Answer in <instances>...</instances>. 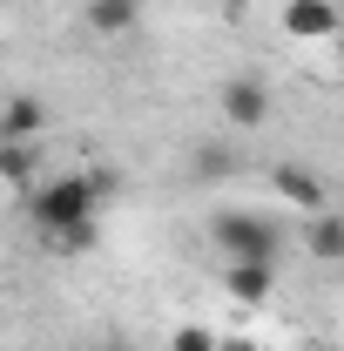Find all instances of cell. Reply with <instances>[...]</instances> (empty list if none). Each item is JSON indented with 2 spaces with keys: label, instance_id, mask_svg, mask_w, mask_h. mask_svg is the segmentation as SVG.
<instances>
[{
  "label": "cell",
  "instance_id": "4",
  "mask_svg": "<svg viewBox=\"0 0 344 351\" xmlns=\"http://www.w3.org/2000/svg\"><path fill=\"white\" fill-rule=\"evenodd\" d=\"M284 34L291 41H331L338 34V7L331 0H284Z\"/></svg>",
  "mask_w": 344,
  "mask_h": 351
},
{
  "label": "cell",
  "instance_id": "5",
  "mask_svg": "<svg viewBox=\"0 0 344 351\" xmlns=\"http://www.w3.org/2000/svg\"><path fill=\"white\" fill-rule=\"evenodd\" d=\"M41 129H47L41 95H7L0 101V142H41Z\"/></svg>",
  "mask_w": 344,
  "mask_h": 351
},
{
  "label": "cell",
  "instance_id": "1",
  "mask_svg": "<svg viewBox=\"0 0 344 351\" xmlns=\"http://www.w3.org/2000/svg\"><path fill=\"white\" fill-rule=\"evenodd\" d=\"M108 196H115V169H75V176L34 182V189L21 196V210H27V223H34L41 237H68V230H88Z\"/></svg>",
  "mask_w": 344,
  "mask_h": 351
},
{
  "label": "cell",
  "instance_id": "12",
  "mask_svg": "<svg viewBox=\"0 0 344 351\" xmlns=\"http://www.w3.org/2000/svg\"><path fill=\"white\" fill-rule=\"evenodd\" d=\"M169 351H216V331H210V324H175Z\"/></svg>",
  "mask_w": 344,
  "mask_h": 351
},
{
  "label": "cell",
  "instance_id": "13",
  "mask_svg": "<svg viewBox=\"0 0 344 351\" xmlns=\"http://www.w3.org/2000/svg\"><path fill=\"white\" fill-rule=\"evenodd\" d=\"M216 351H257L250 338H216Z\"/></svg>",
  "mask_w": 344,
  "mask_h": 351
},
{
  "label": "cell",
  "instance_id": "7",
  "mask_svg": "<svg viewBox=\"0 0 344 351\" xmlns=\"http://www.w3.org/2000/svg\"><path fill=\"white\" fill-rule=\"evenodd\" d=\"M0 182L14 196H27L41 182V142H0Z\"/></svg>",
  "mask_w": 344,
  "mask_h": 351
},
{
  "label": "cell",
  "instance_id": "8",
  "mask_svg": "<svg viewBox=\"0 0 344 351\" xmlns=\"http://www.w3.org/2000/svg\"><path fill=\"white\" fill-rule=\"evenodd\" d=\"M236 169H243V149H236V142H203V149L189 156V176H196V182H230Z\"/></svg>",
  "mask_w": 344,
  "mask_h": 351
},
{
  "label": "cell",
  "instance_id": "11",
  "mask_svg": "<svg viewBox=\"0 0 344 351\" xmlns=\"http://www.w3.org/2000/svg\"><path fill=\"white\" fill-rule=\"evenodd\" d=\"M142 21V0H88V27L95 34H129Z\"/></svg>",
  "mask_w": 344,
  "mask_h": 351
},
{
  "label": "cell",
  "instance_id": "15",
  "mask_svg": "<svg viewBox=\"0 0 344 351\" xmlns=\"http://www.w3.org/2000/svg\"><path fill=\"white\" fill-rule=\"evenodd\" d=\"M115 351H135V345H115Z\"/></svg>",
  "mask_w": 344,
  "mask_h": 351
},
{
  "label": "cell",
  "instance_id": "14",
  "mask_svg": "<svg viewBox=\"0 0 344 351\" xmlns=\"http://www.w3.org/2000/svg\"><path fill=\"white\" fill-rule=\"evenodd\" d=\"M223 7H230V14H243V7H250V0H223Z\"/></svg>",
  "mask_w": 344,
  "mask_h": 351
},
{
  "label": "cell",
  "instance_id": "3",
  "mask_svg": "<svg viewBox=\"0 0 344 351\" xmlns=\"http://www.w3.org/2000/svg\"><path fill=\"white\" fill-rule=\"evenodd\" d=\"M223 115L236 122V135L263 129V122H270V88H263V82H250V75H236V82L223 88Z\"/></svg>",
  "mask_w": 344,
  "mask_h": 351
},
{
  "label": "cell",
  "instance_id": "10",
  "mask_svg": "<svg viewBox=\"0 0 344 351\" xmlns=\"http://www.w3.org/2000/svg\"><path fill=\"white\" fill-rule=\"evenodd\" d=\"M223 284H230V298H236V304H263V298H270V284H277V263H230V270H223Z\"/></svg>",
  "mask_w": 344,
  "mask_h": 351
},
{
  "label": "cell",
  "instance_id": "6",
  "mask_svg": "<svg viewBox=\"0 0 344 351\" xmlns=\"http://www.w3.org/2000/svg\"><path fill=\"white\" fill-rule=\"evenodd\" d=\"M270 182H277V196H284V203H297V210H324V203H331L324 176L310 169V162H277Z\"/></svg>",
  "mask_w": 344,
  "mask_h": 351
},
{
  "label": "cell",
  "instance_id": "2",
  "mask_svg": "<svg viewBox=\"0 0 344 351\" xmlns=\"http://www.w3.org/2000/svg\"><path fill=\"white\" fill-rule=\"evenodd\" d=\"M216 250L230 263H277L284 230L270 217H257V210H223V217H216Z\"/></svg>",
  "mask_w": 344,
  "mask_h": 351
},
{
  "label": "cell",
  "instance_id": "9",
  "mask_svg": "<svg viewBox=\"0 0 344 351\" xmlns=\"http://www.w3.org/2000/svg\"><path fill=\"white\" fill-rule=\"evenodd\" d=\"M304 250L317 263H344V223L331 217V210H310V223H304Z\"/></svg>",
  "mask_w": 344,
  "mask_h": 351
}]
</instances>
